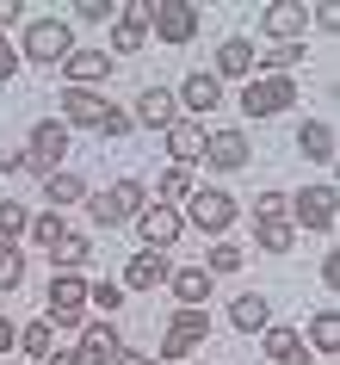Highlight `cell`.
<instances>
[{
    "label": "cell",
    "mask_w": 340,
    "mask_h": 365,
    "mask_svg": "<svg viewBox=\"0 0 340 365\" xmlns=\"http://www.w3.org/2000/svg\"><path fill=\"white\" fill-rule=\"evenodd\" d=\"M180 217H186L198 235H210V242H229V230H235L242 205H235V192H223V186H192L186 205H180Z\"/></svg>",
    "instance_id": "obj_1"
},
{
    "label": "cell",
    "mask_w": 340,
    "mask_h": 365,
    "mask_svg": "<svg viewBox=\"0 0 340 365\" xmlns=\"http://www.w3.org/2000/svg\"><path fill=\"white\" fill-rule=\"evenodd\" d=\"M75 56V25L68 19H25V31H19V62H43V68H56V62H68Z\"/></svg>",
    "instance_id": "obj_2"
},
{
    "label": "cell",
    "mask_w": 340,
    "mask_h": 365,
    "mask_svg": "<svg viewBox=\"0 0 340 365\" xmlns=\"http://www.w3.org/2000/svg\"><path fill=\"white\" fill-rule=\"evenodd\" d=\"M143 205H149V186H143V180H112L99 198L87 192V217H93L99 230H124V223H136Z\"/></svg>",
    "instance_id": "obj_3"
},
{
    "label": "cell",
    "mask_w": 340,
    "mask_h": 365,
    "mask_svg": "<svg viewBox=\"0 0 340 365\" xmlns=\"http://www.w3.org/2000/svg\"><path fill=\"white\" fill-rule=\"evenodd\" d=\"M43 322L56 328V334L87 322V279L81 272H56L50 279V291H43Z\"/></svg>",
    "instance_id": "obj_4"
},
{
    "label": "cell",
    "mask_w": 340,
    "mask_h": 365,
    "mask_svg": "<svg viewBox=\"0 0 340 365\" xmlns=\"http://www.w3.org/2000/svg\"><path fill=\"white\" fill-rule=\"evenodd\" d=\"M25 173H38V180H50V173L62 168V155H68V124L62 118H38L31 124V136H25Z\"/></svg>",
    "instance_id": "obj_5"
},
{
    "label": "cell",
    "mask_w": 340,
    "mask_h": 365,
    "mask_svg": "<svg viewBox=\"0 0 340 365\" xmlns=\"http://www.w3.org/2000/svg\"><path fill=\"white\" fill-rule=\"evenodd\" d=\"M291 99H297V81H291V75H254V81H242V112L254 118V124L291 112Z\"/></svg>",
    "instance_id": "obj_6"
},
{
    "label": "cell",
    "mask_w": 340,
    "mask_h": 365,
    "mask_svg": "<svg viewBox=\"0 0 340 365\" xmlns=\"http://www.w3.org/2000/svg\"><path fill=\"white\" fill-rule=\"evenodd\" d=\"M210 341V309H173L161 328V359H186Z\"/></svg>",
    "instance_id": "obj_7"
},
{
    "label": "cell",
    "mask_w": 340,
    "mask_h": 365,
    "mask_svg": "<svg viewBox=\"0 0 340 365\" xmlns=\"http://www.w3.org/2000/svg\"><path fill=\"white\" fill-rule=\"evenodd\" d=\"M334 217H340V205H334V186L321 180V186H303V192H291V230H316V235H328L334 230Z\"/></svg>",
    "instance_id": "obj_8"
},
{
    "label": "cell",
    "mask_w": 340,
    "mask_h": 365,
    "mask_svg": "<svg viewBox=\"0 0 340 365\" xmlns=\"http://www.w3.org/2000/svg\"><path fill=\"white\" fill-rule=\"evenodd\" d=\"M155 43H168V50H186L198 38V6L192 0H155V19H149Z\"/></svg>",
    "instance_id": "obj_9"
},
{
    "label": "cell",
    "mask_w": 340,
    "mask_h": 365,
    "mask_svg": "<svg viewBox=\"0 0 340 365\" xmlns=\"http://www.w3.org/2000/svg\"><path fill=\"white\" fill-rule=\"evenodd\" d=\"M136 235H143V248H155V254H168L180 235H186V217L173 211V205H143V217H136Z\"/></svg>",
    "instance_id": "obj_10"
},
{
    "label": "cell",
    "mask_w": 340,
    "mask_h": 365,
    "mask_svg": "<svg viewBox=\"0 0 340 365\" xmlns=\"http://www.w3.org/2000/svg\"><path fill=\"white\" fill-rule=\"evenodd\" d=\"M260 31L272 43H303V31H309V6L303 0H272L260 13Z\"/></svg>",
    "instance_id": "obj_11"
},
{
    "label": "cell",
    "mask_w": 340,
    "mask_h": 365,
    "mask_svg": "<svg viewBox=\"0 0 340 365\" xmlns=\"http://www.w3.org/2000/svg\"><path fill=\"white\" fill-rule=\"evenodd\" d=\"M173 99H180V112H192V124H198V118H210L217 106H223V81L210 75V68H192Z\"/></svg>",
    "instance_id": "obj_12"
},
{
    "label": "cell",
    "mask_w": 340,
    "mask_h": 365,
    "mask_svg": "<svg viewBox=\"0 0 340 365\" xmlns=\"http://www.w3.org/2000/svg\"><path fill=\"white\" fill-rule=\"evenodd\" d=\"M105 106H112V99L99 93V87H62V124H68V130H99Z\"/></svg>",
    "instance_id": "obj_13"
},
{
    "label": "cell",
    "mask_w": 340,
    "mask_h": 365,
    "mask_svg": "<svg viewBox=\"0 0 340 365\" xmlns=\"http://www.w3.org/2000/svg\"><path fill=\"white\" fill-rule=\"evenodd\" d=\"M205 161H210L217 173L247 168V130H235V124H223V130H205Z\"/></svg>",
    "instance_id": "obj_14"
},
{
    "label": "cell",
    "mask_w": 340,
    "mask_h": 365,
    "mask_svg": "<svg viewBox=\"0 0 340 365\" xmlns=\"http://www.w3.org/2000/svg\"><path fill=\"white\" fill-rule=\"evenodd\" d=\"M173 118H180V99H173V87H143L136 93V112H130V124H143V130H168Z\"/></svg>",
    "instance_id": "obj_15"
},
{
    "label": "cell",
    "mask_w": 340,
    "mask_h": 365,
    "mask_svg": "<svg viewBox=\"0 0 340 365\" xmlns=\"http://www.w3.org/2000/svg\"><path fill=\"white\" fill-rule=\"evenodd\" d=\"M168 254H155V248H136L130 254V267H124V291H136V297H143V291H161L168 285Z\"/></svg>",
    "instance_id": "obj_16"
},
{
    "label": "cell",
    "mask_w": 340,
    "mask_h": 365,
    "mask_svg": "<svg viewBox=\"0 0 340 365\" xmlns=\"http://www.w3.org/2000/svg\"><path fill=\"white\" fill-rule=\"evenodd\" d=\"M87 365H112L118 353H124V334H118V322H81V346H75Z\"/></svg>",
    "instance_id": "obj_17"
},
{
    "label": "cell",
    "mask_w": 340,
    "mask_h": 365,
    "mask_svg": "<svg viewBox=\"0 0 340 365\" xmlns=\"http://www.w3.org/2000/svg\"><path fill=\"white\" fill-rule=\"evenodd\" d=\"M168 291H173V304H180V309H205L210 291H217V279H210L205 267H173L168 272Z\"/></svg>",
    "instance_id": "obj_18"
},
{
    "label": "cell",
    "mask_w": 340,
    "mask_h": 365,
    "mask_svg": "<svg viewBox=\"0 0 340 365\" xmlns=\"http://www.w3.org/2000/svg\"><path fill=\"white\" fill-rule=\"evenodd\" d=\"M161 143H168L173 168H192V161H205V124H192V118H173L168 130H161Z\"/></svg>",
    "instance_id": "obj_19"
},
{
    "label": "cell",
    "mask_w": 340,
    "mask_h": 365,
    "mask_svg": "<svg viewBox=\"0 0 340 365\" xmlns=\"http://www.w3.org/2000/svg\"><path fill=\"white\" fill-rule=\"evenodd\" d=\"M118 62L105 56V50H75V56L62 62V75H68V87H99V81H112Z\"/></svg>",
    "instance_id": "obj_20"
},
{
    "label": "cell",
    "mask_w": 340,
    "mask_h": 365,
    "mask_svg": "<svg viewBox=\"0 0 340 365\" xmlns=\"http://www.w3.org/2000/svg\"><path fill=\"white\" fill-rule=\"evenodd\" d=\"M217 81H254V43L247 38H223L217 43Z\"/></svg>",
    "instance_id": "obj_21"
},
{
    "label": "cell",
    "mask_w": 340,
    "mask_h": 365,
    "mask_svg": "<svg viewBox=\"0 0 340 365\" xmlns=\"http://www.w3.org/2000/svg\"><path fill=\"white\" fill-rule=\"evenodd\" d=\"M229 322L242 328V334H266V328H272V297H260V291H242V297L229 304Z\"/></svg>",
    "instance_id": "obj_22"
},
{
    "label": "cell",
    "mask_w": 340,
    "mask_h": 365,
    "mask_svg": "<svg viewBox=\"0 0 340 365\" xmlns=\"http://www.w3.org/2000/svg\"><path fill=\"white\" fill-rule=\"evenodd\" d=\"M38 198H50V211H75V205H87V180H81V173H68V168H56L50 180H43Z\"/></svg>",
    "instance_id": "obj_23"
},
{
    "label": "cell",
    "mask_w": 340,
    "mask_h": 365,
    "mask_svg": "<svg viewBox=\"0 0 340 365\" xmlns=\"http://www.w3.org/2000/svg\"><path fill=\"white\" fill-rule=\"evenodd\" d=\"M260 346H266V359H272V365H297V359H303V328L272 322V328L260 334Z\"/></svg>",
    "instance_id": "obj_24"
},
{
    "label": "cell",
    "mask_w": 340,
    "mask_h": 365,
    "mask_svg": "<svg viewBox=\"0 0 340 365\" xmlns=\"http://www.w3.org/2000/svg\"><path fill=\"white\" fill-rule=\"evenodd\" d=\"M297 149L328 168V161H334V124H328V118H303L297 124Z\"/></svg>",
    "instance_id": "obj_25"
},
{
    "label": "cell",
    "mask_w": 340,
    "mask_h": 365,
    "mask_svg": "<svg viewBox=\"0 0 340 365\" xmlns=\"http://www.w3.org/2000/svg\"><path fill=\"white\" fill-rule=\"evenodd\" d=\"M87 260H93V242H87L81 230H68L56 248H50V267H56V272H81Z\"/></svg>",
    "instance_id": "obj_26"
},
{
    "label": "cell",
    "mask_w": 340,
    "mask_h": 365,
    "mask_svg": "<svg viewBox=\"0 0 340 365\" xmlns=\"http://www.w3.org/2000/svg\"><path fill=\"white\" fill-rule=\"evenodd\" d=\"M303 56H309L303 43H272V50H254V75H291Z\"/></svg>",
    "instance_id": "obj_27"
},
{
    "label": "cell",
    "mask_w": 340,
    "mask_h": 365,
    "mask_svg": "<svg viewBox=\"0 0 340 365\" xmlns=\"http://www.w3.org/2000/svg\"><path fill=\"white\" fill-rule=\"evenodd\" d=\"M19 353H25V359H50V353H56V328H50V322H43V316H38V322H25L19 328Z\"/></svg>",
    "instance_id": "obj_28"
},
{
    "label": "cell",
    "mask_w": 340,
    "mask_h": 365,
    "mask_svg": "<svg viewBox=\"0 0 340 365\" xmlns=\"http://www.w3.org/2000/svg\"><path fill=\"white\" fill-rule=\"evenodd\" d=\"M186 192H192V168H161V180H155V205H186Z\"/></svg>",
    "instance_id": "obj_29"
},
{
    "label": "cell",
    "mask_w": 340,
    "mask_h": 365,
    "mask_svg": "<svg viewBox=\"0 0 340 365\" xmlns=\"http://www.w3.org/2000/svg\"><path fill=\"white\" fill-rule=\"evenodd\" d=\"M303 341L316 346V353H334V346H340V316H334V309H316L309 328H303Z\"/></svg>",
    "instance_id": "obj_30"
},
{
    "label": "cell",
    "mask_w": 340,
    "mask_h": 365,
    "mask_svg": "<svg viewBox=\"0 0 340 365\" xmlns=\"http://www.w3.org/2000/svg\"><path fill=\"white\" fill-rule=\"evenodd\" d=\"M25 235H31V248H43V254H50V248L62 242V235H68V217H62V211H38Z\"/></svg>",
    "instance_id": "obj_31"
},
{
    "label": "cell",
    "mask_w": 340,
    "mask_h": 365,
    "mask_svg": "<svg viewBox=\"0 0 340 365\" xmlns=\"http://www.w3.org/2000/svg\"><path fill=\"white\" fill-rule=\"evenodd\" d=\"M25 230H31V211H25L19 198H0V248H13Z\"/></svg>",
    "instance_id": "obj_32"
},
{
    "label": "cell",
    "mask_w": 340,
    "mask_h": 365,
    "mask_svg": "<svg viewBox=\"0 0 340 365\" xmlns=\"http://www.w3.org/2000/svg\"><path fill=\"white\" fill-rule=\"evenodd\" d=\"M254 248L291 254V248H297V230H291V223H254Z\"/></svg>",
    "instance_id": "obj_33"
},
{
    "label": "cell",
    "mask_w": 340,
    "mask_h": 365,
    "mask_svg": "<svg viewBox=\"0 0 340 365\" xmlns=\"http://www.w3.org/2000/svg\"><path fill=\"white\" fill-rule=\"evenodd\" d=\"M242 260H247V254L235 248V242H217V248H205V272H210V279H229V272H242Z\"/></svg>",
    "instance_id": "obj_34"
},
{
    "label": "cell",
    "mask_w": 340,
    "mask_h": 365,
    "mask_svg": "<svg viewBox=\"0 0 340 365\" xmlns=\"http://www.w3.org/2000/svg\"><path fill=\"white\" fill-rule=\"evenodd\" d=\"M87 309H105V322H112L118 309H124V285H118V279H99V285H87Z\"/></svg>",
    "instance_id": "obj_35"
},
{
    "label": "cell",
    "mask_w": 340,
    "mask_h": 365,
    "mask_svg": "<svg viewBox=\"0 0 340 365\" xmlns=\"http://www.w3.org/2000/svg\"><path fill=\"white\" fill-rule=\"evenodd\" d=\"M254 223H291V192H260L254 198Z\"/></svg>",
    "instance_id": "obj_36"
},
{
    "label": "cell",
    "mask_w": 340,
    "mask_h": 365,
    "mask_svg": "<svg viewBox=\"0 0 340 365\" xmlns=\"http://www.w3.org/2000/svg\"><path fill=\"white\" fill-rule=\"evenodd\" d=\"M25 285V248H0V291Z\"/></svg>",
    "instance_id": "obj_37"
},
{
    "label": "cell",
    "mask_w": 340,
    "mask_h": 365,
    "mask_svg": "<svg viewBox=\"0 0 340 365\" xmlns=\"http://www.w3.org/2000/svg\"><path fill=\"white\" fill-rule=\"evenodd\" d=\"M143 43H149V31H143V25H124V19H112V50H118V56H136Z\"/></svg>",
    "instance_id": "obj_38"
},
{
    "label": "cell",
    "mask_w": 340,
    "mask_h": 365,
    "mask_svg": "<svg viewBox=\"0 0 340 365\" xmlns=\"http://www.w3.org/2000/svg\"><path fill=\"white\" fill-rule=\"evenodd\" d=\"M75 19H81V25H112V19H118V6H112V0H81ZM75 19H68V25H75Z\"/></svg>",
    "instance_id": "obj_39"
},
{
    "label": "cell",
    "mask_w": 340,
    "mask_h": 365,
    "mask_svg": "<svg viewBox=\"0 0 340 365\" xmlns=\"http://www.w3.org/2000/svg\"><path fill=\"white\" fill-rule=\"evenodd\" d=\"M99 136H130V112H124V106H105V118H99Z\"/></svg>",
    "instance_id": "obj_40"
},
{
    "label": "cell",
    "mask_w": 340,
    "mask_h": 365,
    "mask_svg": "<svg viewBox=\"0 0 340 365\" xmlns=\"http://www.w3.org/2000/svg\"><path fill=\"white\" fill-rule=\"evenodd\" d=\"M118 19H124V25H143V31H149V19H155V0H124V6H118Z\"/></svg>",
    "instance_id": "obj_41"
},
{
    "label": "cell",
    "mask_w": 340,
    "mask_h": 365,
    "mask_svg": "<svg viewBox=\"0 0 340 365\" xmlns=\"http://www.w3.org/2000/svg\"><path fill=\"white\" fill-rule=\"evenodd\" d=\"M19 68H25V62H19V43H13L6 31H0V81H13Z\"/></svg>",
    "instance_id": "obj_42"
},
{
    "label": "cell",
    "mask_w": 340,
    "mask_h": 365,
    "mask_svg": "<svg viewBox=\"0 0 340 365\" xmlns=\"http://www.w3.org/2000/svg\"><path fill=\"white\" fill-rule=\"evenodd\" d=\"M6 353H19V328L0 316V359H6Z\"/></svg>",
    "instance_id": "obj_43"
},
{
    "label": "cell",
    "mask_w": 340,
    "mask_h": 365,
    "mask_svg": "<svg viewBox=\"0 0 340 365\" xmlns=\"http://www.w3.org/2000/svg\"><path fill=\"white\" fill-rule=\"evenodd\" d=\"M321 285H328V291L340 285V254H321Z\"/></svg>",
    "instance_id": "obj_44"
},
{
    "label": "cell",
    "mask_w": 340,
    "mask_h": 365,
    "mask_svg": "<svg viewBox=\"0 0 340 365\" xmlns=\"http://www.w3.org/2000/svg\"><path fill=\"white\" fill-rule=\"evenodd\" d=\"M0 173H25V155L19 149H0Z\"/></svg>",
    "instance_id": "obj_45"
},
{
    "label": "cell",
    "mask_w": 340,
    "mask_h": 365,
    "mask_svg": "<svg viewBox=\"0 0 340 365\" xmlns=\"http://www.w3.org/2000/svg\"><path fill=\"white\" fill-rule=\"evenodd\" d=\"M43 365H87V359H81L75 346H56V353H50V359H43Z\"/></svg>",
    "instance_id": "obj_46"
},
{
    "label": "cell",
    "mask_w": 340,
    "mask_h": 365,
    "mask_svg": "<svg viewBox=\"0 0 340 365\" xmlns=\"http://www.w3.org/2000/svg\"><path fill=\"white\" fill-rule=\"evenodd\" d=\"M112 365H161V359H149V353H130V346H124V353H118Z\"/></svg>",
    "instance_id": "obj_47"
},
{
    "label": "cell",
    "mask_w": 340,
    "mask_h": 365,
    "mask_svg": "<svg viewBox=\"0 0 340 365\" xmlns=\"http://www.w3.org/2000/svg\"><path fill=\"white\" fill-rule=\"evenodd\" d=\"M297 365H309V353H303V359H297Z\"/></svg>",
    "instance_id": "obj_48"
}]
</instances>
